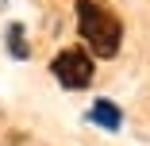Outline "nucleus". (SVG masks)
<instances>
[{
  "instance_id": "20e7f679",
  "label": "nucleus",
  "mask_w": 150,
  "mask_h": 146,
  "mask_svg": "<svg viewBox=\"0 0 150 146\" xmlns=\"http://www.w3.org/2000/svg\"><path fill=\"white\" fill-rule=\"evenodd\" d=\"M4 46H8V54L16 58V62H27V58H31V46H27V35H23V23H8Z\"/></svg>"
},
{
  "instance_id": "f257e3e1",
  "label": "nucleus",
  "mask_w": 150,
  "mask_h": 146,
  "mask_svg": "<svg viewBox=\"0 0 150 146\" xmlns=\"http://www.w3.org/2000/svg\"><path fill=\"white\" fill-rule=\"evenodd\" d=\"M73 12H77V31L88 42V54H96L100 62H112L123 46V23L96 0H77Z\"/></svg>"
},
{
  "instance_id": "39448f33",
  "label": "nucleus",
  "mask_w": 150,
  "mask_h": 146,
  "mask_svg": "<svg viewBox=\"0 0 150 146\" xmlns=\"http://www.w3.org/2000/svg\"><path fill=\"white\" fill-rule=\"evenodd\" d=\"M0 4H4V0H0Z\"/></svg>"
},
{
  "instance_id": "7ed1b4c3",
  "label": "nucleus",
  "mask_w": 150,
  "mask_h": 146,
  "mask_svg": "<svg viewBox=\"0 0 150 146\" xmlns=\"http://www.w3.org/2000/svg\"><path fill=\"white\" fill-rule=\"evenodd\" d=\"M88 119H93L96 127H104V131H119L123 127V111H119L112 100H96L93 108H88Z\"/></svg>"
},
{
  "instance_id": "f03ea898",
  "label": "nucleus",
  "mask_w": 150,
  "mask_h": 146,
  "mask_svg": "<svg viewBox=\"0 0 150 146\" xmlns=\"http://www.w3.org/2000/svg\"><path fill=\"white\" fill-rule=\"evenodd\" d=\"M50 73L58 77V85L69 92H81L93 85V73H96V58L81 50V46H66V50H58L54 54V62H50Z\"/></svg>"
}]
</instances>
